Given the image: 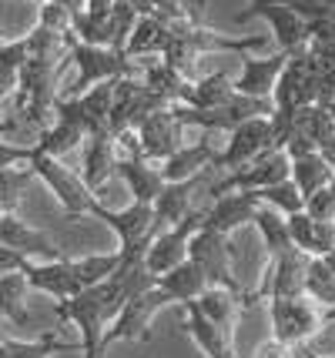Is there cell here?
Returning <instances> with one entry per match:
<instances>
[{
  "label": "cell",
  "mask_w": 335,
  "mask_h": 358,
  "mask_svg": "<svg viewBox=\"0 0 335 358\" xmlns=\"http://www.w3.org/2000/svg\"><path fill=\"white\" fill-rule=\"evenodd\" d=\"M155 285V275L144 268L141 258L121 262L104 281H97L91 288H80L78 295L61 298L57 301V325H78L80 328V355L101 358V335L114 322V315L121 312V305L131 295H141Z\"/></svg>",
  "instance_id": "obj_1"
},
{
  "label": "cell",
  "mask_w": 335,
  "mask_h": 358,
  "mask_svg": "<svg viewBox=\"0 0 335 358\" xmlns=\"http://www.w3.org/2000/svg\"><path fill=\"white\" fill-rule=\"evenodd\" d=\"M325 3H332V7H335V0H325Z\"/></svg>",
  "instance_id": "obj_47"
},
{
  "label": "cell",
  "mask_w": 335,
  "mask_h": 358,
  "mask_svg": "<svg viewBox=\"0 0 335 358\" xmlns=\"http://www.w3.org/2000/svg\"><path fill=\"white\" fill-rule=\"evenodd\" d=\"M114 174L128 185V191L134 194V201H144V204H155L158 191L164 187L158 161H148V157H141V155L138 157H121Z\"/></svg>",
  "instance_id": "obj_21"
},
{
  "label": "cell",
  "mask_w": 335,
  "mask_h": 358,
  "mask_svg": "<svg viewBox=\"0 0 335 358\" xmlns=\"http://www.w3.org/2000/svg\"><path fill=\"white\" fill-rule=\"evenodd\" d=\"M168 41H171V31L164 20H158L155 14H138L134 31L128 34V44L121 54L124 57H161Z\"/></svg>",
  "instance_id": "obj_23"
},
{
  "label": "cell",
  "mask_w": 335,
  "mask_h": 358,
  "mask_svg": "<svg viewBox=\"0 0 335 358\" xmlns=\"http://www.w3.org/2000/svg\"><path fill=\"white\" fill-rule=\"evenodd\" d=\"M201 221H205V208H194L188 218H181L178 224H171V228H164V231L155 234V241H151L141 255L144 268L158 278L164 271H171L175 265H181V262L188 258V238L201 228Z\"/></svg>",
  "instance_id": "obj_9"
},
{
  "label": "cell",
  "mask_w": 335,
  "mask_h": 358,
  "mask_svg": "<svg viewBox=\"0 0 335 358\" xmlns=\"http://www.w3.org/2000/svg\"><path fill=\"white\" fill-rule=\"evenodd\" d=\"M255 301H262L258 292H248V288L245 292H231L224 285H205V292L194 298L198 312L205 315L224 338H231V342H235V331H238V322H241V315H245V308L255 305Z\"/></svg>",
  "instance_id": "obj_11"
},
{
  "label": "cell",
  "mask_w": 335,
  "mask_h": 358,
  "mask_svg": "<svg viewBox=\"0 0 335 358\" xmlns=\"http://www.w3.org/2000/svg\"><path fill=\"white\" fill-rule=\"evenodd\" d=\"M24 127H20V121H17L14 114H3V108H0V138H14V134H20Z\"/></svg>",
  "instance_id": "obj_42"
},
{
  "label": "cell",
  "mask_w": 335,
  "mask_h": 358,
  "mask_svg": "<svg viewBox=\"0 0 335 358\" xmlns=\"http://www.w3.org/2000/svg\"><path fill=\"white\" fill-rule=\"evenodd\" d=\"M128 3H134L138 14H151V3H155V0H128Z\"/></svg>",
  "instance_id": "obj_44"
},
{
  "label": "cell",
  "mask_w": 335,
  "mask_h": 358,
  "mask_svg": "<svg viewBox=\"0 0 335 358\" xmlns=\"http://www.w3.org/2000/svg\"><path fill=\"white\" fill-rule=\"evenodd\" d=\"M0 245L14 248L27 262H57V258L67 255V248L61 241H54L41 228H34L31 221H24L17 211H3L0 215Z\"/></svg>",
  "instance_id": "obj_10"
},
{
  "label": "cell",
  "mask_w": 335,
  "mask_h": 358,
  "mask_svg": "<svg viewBox=\"0 0 335 358\" xmlns=\"http://www.w3.org/2000/svg\"><path fill=\"white\" fill-rule=\"evenodd\" d=\"M302 211L312 221H335V194H332V187L325 185V187H319L315 194H308L305 204H302Z\"/></svg>",
  "instance_id": "obj_38"
},
{
  "label": "cell",
  "mask_w": 335,
  "mask_h": 358,
  "mask_svg": "<svg viewBox=\"0 0 335 358\" xmlns=\"http://www.w3.org/2000/svg\"><path fill=\"white\" fill-rule=\"evenodd\" d=\"M241 97L245 94L235 91L231 78L224 71H215V74H205V78H194L181 104H192V108H231V104H238Z\"/></svg>",
  "instance_id": "obj_22"
},
{
  "label": "cell",
  "mask_w": 335,
  "mask_h": 358,
  "mask_svg": "<svg viewBox=\"0 0 335 358\" xmlns=\"http://www.w3.org/2000/svg\"><path fill=\"white\" fill-rule=\"evenodd\" d=\"M188 258L205 271L208 285H224L231 292H245L241 278L235 271V248H231V234L211 231V228H198L188 238Z\"/></svg>",
  "instance_id": "obj_7"
},
{
  "label": "cell",
  "mask_w": 335,
  "mask_h": 358,
  "mask_svg": "<svg viewBox=\"0 0 335 358\" xmlns=\"http://www.w3.org/2000/svg\"><path fill=\"white\" fill-rule=\"evenodd\" d=\"M164 305H175V301H171V295L161 288L158 281L148 292H141V295H131L121 305V312L114 315L111 325L104 328V335H101V358L108 355V345L114 342H151V318Z\"/></svg>",
  "instance_id": "obj_4"
},
{
  "label": "cell",
  "mask_w": 335,
  "mask_h": 358,
  "mask_svg": "<svg viewBox=\"0 0 335 358\" xmlns=\"http://www.w3.org/2000/svg\"><path fill=\"white\" fill-rule=\"evenodd\" d=\"M302 292L308 298H315L322 308H332L335 305V275H332V268L325 265L322 258H308V262H305Z\"/></svg>",
  "instance_id": "obj_31"
},
{
  "label": "cell",
  "mask_w": 335,
  "mask_h": 358,
  "mask_svg": "<svg viewBox=\"0 0 335 358\" xmlns=\"http://www.w3.org/2000/svg\"><path fill=\"white\" fill-rule=\"evenodd\" d=\"M299 358H335V355H319V352H312V348L299 345Z\"/></svg>",
  "instance_id": "obj_45"
},
{
  "label": "cell",
  "mask_w": 335,
  "mask_h": 358,
  "mask_svg": "<svg viewBox=\"0 0 335 358\" xmlns=\"http://www.w3.org/2000/svg\"><path fill=\"white\" fill-rule=\"evenodd\" d=\"M288 54H269V57H241V71L238 78H231L235 91L245 94V97H269L271 101V91H275V80L282 74L285 67Z\"/></svg>",
  "instance_id": "obj_17"
},
{
  "label": "cell",
  "mask_w": 335,
  "mask_h": 358,
  "mask_svg": "<svg viewBox=\"0 0 335 358\" xmlns=\"http://www.w3.org/2000/svg\"><path fill=\"white\" fill-rule=\"evenodd\" d=\"M134 134H138V144H141V157H148V161H164V157L175 155L181 144H188L185 141V124L175 117L171 104L148 114L141 124L134 127Z\"/></svg>",
  "instance_id": "obj_13"
},
{
  "label": "cell",
  "mask_w": 335,
  "mask_h": 358,
  "mask_svg": "<svg viewBox=\"0 0 335 358\" xmlns=\"http://www.w3.org/2000/svg\"><path fill=\"white\" fill-rule=\"evenodd\" d=\"M7 41H10V34H7L3 27H0V44H7Z\"/></svg>",
  "instance_id": "obj_46"
},
{
  "label": "cell",
  "mask_w": 335,
  "mask_h": 358,
  "mask_svg": "<svg viewBox=\"0 0 335 358\" xmlns=\"http://www.w3.org/2000/svg\"><path fill=\"white\" fill-rule=\"evenodd\" d=\"M258 204V191H228V194H218V198H211V204L205 208V228L211 231H222V234H235L238 228L245 224H252L255 218Z\"/></svg>",
  "instance_id": "obj_15"
},
{
  "label": "cell",
  "mask_w": 335,
  "mask_h": 358,
  "mask_svg": "<svg viewBox=\"0 0 335 358\" xmlns=\"http://www.w3.org/2000/svg\"><path fill=\"white\" fill-rule=\"evenodd\" d=\"M285 224H288V238H292V245L308 255V258H315L319 248H315V221L308 218L305 211H295V215H285Z\"/></svg>",
  "instance_id": "obj_36"
},
{
  "label": "cell",
  "mask_w": 335,
  "mask_h": 358,
  "mask_svg": "<svg viewBox=\"0 0 335 358\" xmlns=\"http://www.w3.org/2000/svg\"><path fill=\"white\" fill-rule=\"evenodd\" d=\"M27 292H31V285L24 278V271L0 275V318H7L14 328L34 325V315L27 308Z\"/></svg>",
  "instance_id": "obj_24"
},
{
  "label": "cell",
  "mask_w": 335,
  "mask_h": 358,
  "mask_svg": "<svg viewBox=\"0 0 335 358\" xmlns=\"http://www.w3.org/2000/svg\"><path fill=\"white\" fill-rule=\"evenodd\" d=\"M205 3L208 0H155L151 14L161 17V20H194V24H201Z\"/></svg>",
  "instance_id": "obj_35"
},
{
  "label": "cell",
  "mask_w": 335,
  "mask_h": 358,
  "mask_svg": "<svg viewBox=\"0 0 335 358\" xmlns=\"http://www.w3.org/2000/svg\"><path fill=\"white\" fill-rule=\"evenodd\" d=\"M87 218H97L104 221L114 234H117V241H121V262H131V258H141L144 248L155 241V234L164 231L161 228V221L155 218V208L144 201H131L128 208H121V211H114V208H104L101 201L91 204V211H87Z\"/></svg>",
  "instance_id": "obj_2"
},
{
  "label": "cell",
  "mask_w": 335,
  "mask_h": 358,
  "mask_svg": "<svg viewBox=\"0 0 335 358\" xmlns=\"http://www.w3.org/2000/svg\"><path fill=\"white\" fill-rule=\"evenodd\" d=\"M3 345H7V352L14 358H54L57 352H74V348H80V342H61L57 338V331L54 335H41L37 342H14V338H3Z\"/></svg>",
  "instance_id": "obj_32"
},
{
  "label": "cell",
  "mask_w": 335,
  "mask_h": 358,
  "mask_svg": "<svg viewBox=\"0 0 335 358\" xmlns=\"http://www.w3.org/2000/svg\"><path fill=\"white\" fill-rule=\"evenodd\" d=\"M252 224L258 228L262 241H265L269 262L282 258V255H288V251H299L295 245H292V238H288V224H285V215H282V211H275V208H269V204H258Z\"/></svg>",
  "instance_id": "obj_26"
},
{
  "label": "cell",
  "mask_w": 335,
  "mask_h": 358,
  "mask_svg": "<svg viewBox=\"0 0 335 358\" xmlns=\"http://www.w3.org/2000/svg\"><path fill=\"white\" fill-rule=\"evenodd\" d=\"M27 168L34 171V178H41L48 185V191L57 198V204L67 211V218H87V211L97 201V194L84 185V178L78 171H71L67 164H61V157L41 155L37 148H34Z\"/></svg>",
  "instance_id": "obj_5"
},
{
  "label": "cell",
  "mask_w": 335,
  "mask_h": 358,
  "mask_svg": "<svg viewBox=\"0 0 335 358\" xmlns=\"http://www.w3.org/2000/svg\"><path fill=\"white\" fill-rule=\"evenodd\" d=\"M31 181H34L31 168H3L0 171V215L3 211H14Z\"/></svg>",
  "instance_id": "obj_33"
},
{
  "label": "cell",
  "mask_w": 335,
  "mask_h": 358,
  "mask_svg": "<svg viewBox=\"0 0 335 358\" xmlns=\"http://www.w3.org/2000/svg\"><path fill=\"white\" fill-rule=\"evenodd\" d=\"M24 265H27V258H24V255H17V251L7 248V245H0V275H7V271H20Z\"/></svg>",
  "instance_id": "obj_41"
},
{
  "label": "cell",
  "mask_w": 335,
  "mask_h": 358,
  "mask_svg": "<svg viewBox=\"0 0 335 358\" xmlns=\"http://www.w3.org/2000/svg\"><path fill=\"white\" fill-rule=\"evenodd\" d=\"M20 271H24V278H27L34 292H44V295L57 298V301L80 292L78 278H74V271L67 265V255L57 258V262H27Z\"/></svg>",
  "instance_id": "obj_18"
},
{
  "label": "cell",
  "mask_w": 335,
  "mask_h": 358,
  "mask_svg": "<svg viewBox=\"0 0 335 358\" xmlns=\"http://www.w3.org/2000/svg\"><path fill=\"white\" fill-rule=\"evenodd\" d=\"M134 20H138L134 3H128V0H114L111 3V47L114 50H124L128 34L134 31Z\"/></svg>",
  "instance_id": "obj_37"
},
{
  "label": "cell",
  "mask_w": 335,
  "mask_h": 358,
  "mask_svg": "<svg viewBox=\"0 0 335 358\" xmlns=\"http://www.w3.org/2000/svg\"><path fill=\"white\" fill-rule=\"evenodd\" d=\"M215 141H211V131H205V138L194 141V144H181L171 157H164L158 161L161 168V178L164 181H185V178H194V174H201L211 168V161H215Z\"/></svg>",
  "instance_id": "obj_19"
},
{
  "label": "cell",
  "mask_w": 335,
  "mask_h": 358,
  "mask_svg": "<svg viewBox=\"0 0 335 358\" xmlns=\"http://www.w3.org/2000/svg\"><path fill=\"white\" fill-rule=\"evenodd\" d=\"M34 155V144H17L10 138H0V171L3 168H17V164H27Z\"/></svg>",
  "instance_id": "obj_39"
},
{
  "label": "cell",
  "mask_w": 335,
  "mask_h": 358,
  "mask_svg": "<svg viewBox=\"0 0 335 358\" xmlns=\"http://www.w3.org/2000/svg\"><path fill=\"white\" fill-rule=\"evenodd\" d=\"M24 61H27V41L24 37H10L7 44H0V108H7V101L14 97Z\"/></svg>",
  "instance_id": "obj_29"
},
{
  "label": "cell",
  "mask_w": 335,
  "mask_h": 358,
  "mask_svg": "<svg viewBox=\"0 0 335 358\" xmlns=\"http://www.w3.org/2000/svg\"><path fill=\"white\" fill-rule=\"evenodd\" d=\"M84 138H87V134H84L78 124H71V121H64V117H54V121L37 134L34 148H37L41 155L64 157V155H71L78 144H84Z\"/></svg>",
  "instance_id": "obj_28"
},
{
  "label": "cell",
  "mask_w": 335,
  "mask_h": 358,
  "mask_svg": "<svg viewBox=\"0 0 335 358\" xmlns=\"http://www.w3.org/2000/svg\"><path fill=\"white\" fill-rule=\"evenodd\" d=\"M124 157L121 144L108 127H101L94 134L84 138V168H80V178L91 191H101V185H108V178H114L117 171V161Z\"/></svg>",
  "instance_id": "obj_14"
},
{
  "label": "cell",
  "mask_w": 335,
  "mask_h": 358,
  "mask_svg": "<svg viewBox=\"0 0 335 358\" xmlns=\"http://www.w3.org/2000/svg\"><path fill=\"white\" fill-rule=\"evenodd\" d=\"M252 358H299V348L278 342V338H265V342L255 345V355Z\"/></svg>",
  "instance_id": "obj_40"
},
{
  "label": "cell",
  "mask_w": 335,
  "mask_h": 358,
  "mask_svg": "<svg viewBox=\"0 0 335 358\" xmlns=\"http://www.w3.org/2000/svg\"><path fill=\"white\" fill-rule=\"evenodd\" d=\"M67 265L74 271L80 288H91L97 281H104L114 268L121 265V251H101V255H67Z\"/></svg>",
  "instance_id": "obj_30"
},
{
  "label": "cell",
  "mask_w": 335,
  "mask_h": 358,
  "mask_svg": "<svg viewBox=\"0 0 335 358\" xmlns=\"http://www.w3.org/2000/svg\"><path fill=\"white\" fill-rule=\"evenodd\" d=\"M265 305H269L271 338L295 345V348L308 342L325 325V308L305 292H299V295H269Z\"/></svg>",
  "instance_id": "obj_3"
},
{
  "label": "cell",
  "mask_w": 335,
  "mask_h": 358,
  "mask_svg": "<svg viewBox=\"0 0 335 358\" xmlns=\"http://www.w3.org/2000/svg\"><path fill=\"white\" fill-rule=\"evenodd\" d=\"M319 155L329 161V168L335 171V134H332L329 141H322V144H319Z\"/></svg>",
  "instance_id": "obj_43"
},
{
  "label": "cell",
  "mask_w": 335,
  "mask_h": 358,
  "mask_svg": "<svg viewBox=\"0 0 335 358\" xmlns=\"http://www.w3.org/2000/svg\"><path fill=\"white\" fill-rule=\"evenodd\" d=\"M181 325H185V331L192 335V342L201 348V355L205 358H238L235 342L224 338L222 331L211 325L205 315L198 312L194 301H181Z\"/></svg>",
  "instance_id": "obj_20"
},
{
  "label": "cell",
  "mask_w": 335,
  "mask_h": 358,
  "mask_svg": "<svg viewBox=\"0 0 335 358\" xmlns=\"http://www.w3.org/2000/svg\"><path fill=\"white\" fill-rule=\"evenodd\" d=\"M319 97V64L312 47L305 44L295 54H288L282 74L275 80V91H271V108L275 110H295L305 104H315Z\"/></svg>",
  "instance_id": "obj_6"
},
{
  "label": "cell",
  "mask_w": 335,
  "mask_h": 358,
  "mask_svg": "<svg viewBox=\"0 0 335 358\" xmlns=\"http://www.w3.org/2000/svg\"><path fill=\"white\" fill-rule=\"evenodd\" d=\"M278 144H275V134H271V114H258V117H248V121H241L228 131V144H224V151L215 155L211 161V171H235L241 164H248V161H255L262 157L265 151H275Z\"/></svg>",
  "instance_id": "obj_8"
},
{
  "label": "cell",
  "mask_w": 335,
  "mask_h": 358,
  "mask_svg": "<svg viewBox=\"0 0 335 358\" xmlns=\"http://www.w3.org/2000/svg\"><path fill=\"white\" fill-rule=\"evenodd\" d=\"M288 178H292V185L299 187V194H302V201H305L308 194H315L319 187L329 185V181L335 178V171L329 168V161H325L319 151H312V155L292 157V164H288Z\"/></svg>",
  "instance_id": "obj_27"
},
{
  "label": "cell",
  "mask_w": 335,
  "mask_h": 358,
  "mask_svg": "<svg viewBox=\"0 0 335 358\" xmlns=\"http://www.w3.org/2000/svg\"><path fill=\"white\" fill-rule=\"evenodd\" d=\"M258 198H262V204H269V208L282 211V215H295V211H302V204H305L302 194H299V187L292 185V178L262 187V191H258Z\"/></svg>",
  "instance_id": "obj_34"
},
{
  "label": "cell",
  "mask_w": 335,
  "mask_h": 358,
  "mask_svg": "<svg viewBox=\"0 0 335 358\" xmlns=\"http://www.w3.org/2000/svg\"><path fill=\"white\" fill-rule=\"evenodd\" d=\"M252 17L269 20L271 37H275V44H278L282 54H295L299 47L308 44L305 20L288 7L285 0H248V10L241 14V20H252Z\"/></svg>",
  "instance_id": "obj_12"
},
{
  "label": "cell",
  "mask_w": 335,
  "mask_h": 358,
  "mask_svg": "<svg viewBox=\"0 0 335 358\" xmlns=\"http://www.w3.org/2000/svg\"><path fill=\"white\" fill-rule=\"evenodd\" d=\"M208 174H211V168L194 174V178H185V181H164V187L158 191V198L151 204L155 208V218L161 221V228H171V224H178L181 218L192 215L198 191L208 187Z\"/></svg>",
  "instance_id": "obj_16"
},
{
  "label": "cell",
  "mask_w": 335,
  "mask_h": 358,
  "mask_svg": "<svg viewBox=\"0 0 335 358\" xmlns=\"http://www.w3.org/2000/svg\"><path fill=\"white\" fill-rule=\"evenodd\" d=\"M155 281H158L168 295H171V301H175V305H181V301H194V298L205 292V285H208L205 271L194 265L192 258H185L181 265H175L171 271L158 275Z\"/></svg>",
  "instance_id": "obj_25"
}]
</instances>
